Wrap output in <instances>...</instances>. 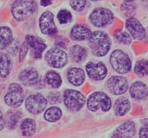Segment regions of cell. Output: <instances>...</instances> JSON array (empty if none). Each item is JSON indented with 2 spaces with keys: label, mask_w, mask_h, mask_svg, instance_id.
Segmentation results:
<instances>
[{
  "label": "cell",
  "mask_w": 148,
  "mask_h": 138,
  "mask_svg": "<svg viewBox=\"0 0 148 138\" xmlns=\"http://www.w3.org/2000/svg\"><path fill=\"white\" fill-rule=\"evenodd\" d=\"M46 80L49 86L53 88H58L62 84V80L60 75L54 71L48 72L46 75Z\"/></svg>",
  "instance_id": "cell-26"
},
{
  "label": "cell",
  "mask_w": 148,
  "mask_h": 138,
  "mask_svg": "<svg viewBox=\"0 0 148 138\" xmlns=\"http://www.w3.org/2000/svg\"><path fill=\"white\" fill-rule=\"evenodd\" d=\"M130 102L126 98L121 97L117 99L114 105V112L118 116H123L130 109Z\"/></svg>",
  "instance_id": "cell-21"
},
{
  "label": "cell",
  "mask_w": 148,
  "mask_h": 138,
  "mask_svg": "<svg viewBox=\"0 0 148 138\" xmlns=\"http://www.w3.org/2000/svg\"><path fill=\"white\" fill-rule=\"evenodd\" d=\"M89 20L95 27H103L112 23L114 15L108 9L98 8L92 13Z\"/></svg>",
  "instance_id": "cell-7"
},
{
  "label": "cell",
  "mask_w": 148,
  "mask_h": 138,
  "mask_svg": "<svg viewBox=\"0 0 148 138\" xmlns=\"http://www.w3.org/2000/svg\"><path fill=\"white\" fill-rule=\"evenodd\" d=\"M39 27L44 35H53L56 34L57 28L54 23L53 14L49 11L44 12L39 19Z\"/></svg>",
  "instance_id": "cell-10"
},
{
  "label": "cell",
  "mask_w": 148,
  "mask_h": 138,
  "mask_svg": "<svg viewBox=\"0 0 148 138\" xmlns=\"http://www.w3.org/2000/svg\"><path fill=\"white\" fill-rule=\"evenodd\" d=\"M92 1H94V2H97V1H99V0H92Z\"/></svg>",
  "instance_id": "cell-42"
},
{
  "label": "cell",
  "mask_w": 148,
  "mask_h": 138,
  "mask_svg": "<svg viewBox=\"0 0 148 138\" xmlns=\"http://www.w3.org/2000/svg\"><path fill=\"white\" fill-rule=\"evenodd\" d=\"M18 49H19V44H18V41L15 39H13V41L5 48V50L7 51V52L12 56L16 55V52H18Z\"/></svg>",
  "instance_id": "cell-32"
},
{
  "label": "cell",
  "mask_w": 148,
  "mask_h": 138,
  "mask_svg": "<svg viewBox=\"0 0 148 138\" xmlns=\"http://www.w3.org/2000/svg\"><path fill=\"white\" fill-rule=\"evenodd\" d=\"M130 95L137 100L144 99L148 96V88L147 85L141 81L133 83L130 87Z\"/></svg>",
  "instance_id": "cell-18"
},
{
  "label": "cell",
  "mask_w": 148,
  "mask_h": 138,
  "mask_svg": "<svg viewBox=\"0 0 148 138\" xmlns=\"http://www.w3.org/2000/svg\"><path fill=\"white\" fill-rule=\"evenodd\" d=\"M86 72L88 76L93 80H103L108 74V69L106 68L105 65L101 62L88 63L86 65Z\"/></svg>",
  "instance_id": "cell-11"
},
{
  "label": "cell",
  "mask_w": 148,
  "mask_h": 138,
  "mask_svg": "<svg viewBox=\"0 0 148 138\" xmlns=\"http://www.w3.org/2000/svg\"><path fill=\"white\" fill-rule=\"evenodd\" d=\"M126 3H131V2H132V1H134V0H125Z\"/></svg>",
  "instance_id": "cell-40"
},
{
  "label": "cell",
  "mask_w": 148,
  "mask_h": 138,
  "mask_svg": "<svg viewBox=\"0 0 148 138\" xmlns=\"http://www.w3.org/2000/svg\"><path fill=\"white\" fill-rule=\"evenodd\" d=\"M62 111L60 108L57 106H53L49 108L46 110L44 114V118L48 122H57L61 118Z\"/></svg>",
  "instance_id": "cell-25"
},
{
  "label": "cell",
  "mask_w": 148,
  "mask_h": 138,
  "mask_svg": "<svg viewBox=\"0 0 148 138\" xmlns=\"http://www.w3.org/2000/svg\"><path fill=\"white\" fill-rule=\"evenodd\" d=\"M87 108L91 111H97L99 109L103 111H108L111 108V101L105 93L97 91L89 97Z\"/></svg>",
  "instance_id": "cell-4"
},
{
  "label": "cell",
  "mask_w": 148,
  "mask_h": 138,
  "mask_svg": "<svg viewBox=\"0 0 148 138\" xmlns=\"http://www.w3.org/2000/svg\"><path fill=\"white\" fill-rule=\"evenodd\" d=\"M21 117V113L18 111H10L6 115L5 123L10 129H14Z\"/></svg>",
  "instance_id": "cell-27"
},
{
  "label": "cell",
  "mask_w": 148,
  "mask_h": 138,
  "mask_svg": "<svg viewBox=\"0 0 148 138\" xmlns=\"http://www.w3.org/2000/svg\"><path fill=\"white\" fill-rule=\"evenodd\" d=\"M91 31L83 25H75L74 26L71 32V37L74 41L89 40L92 36Z\"/></svg>",
  "instance_id": "cell-17"
},
{
  "label": "cell",
  "mask_w": 148,
  "mask_h": 138,
  "mask_svg": "<svg viewBox=\"0 0 148 138\" xmlns=\"http://www.w3.org/2000/svg\"><path fill=\"white\" fill-rule=\"evenodd\" d=\"M70 56L75 63H81L86 59L87 51L80 45H74L70 48Z\"/></svg>",
  "instance_id": "cell-23"
},
{
  "label": "cell",
  "mask_w": 148,
  "mask_h": 138,
  "mask_svg": "<svg viewBox=\"0 0 148 138\" xmlns=\"http://www.w3.org/2000/svg\"><path fill=\"white\" fill-rule=\"evenodd\" d=\"M121 9L123 10H126V11H132L135 9V7L133 6L132 4H129V3H124L122 4V6H121Z\"/></svg>",
  "instance_id": "cell-36"
},
{
  "label": "cell",
  "mask_w": 148,
  "mask_h": 138,
  "mask_svg": "<svg viewBox=\"0 0 148 138\" xmlns=\"http://www.w3.org/2000/svg\"><path fill=\"white\" fill-rule=\"evenodd\" d=\"M142 122L144 126H148V118L147 119H144V120H142Z\"/></svg>",
  "instance_id": "cell-39"
},
{
  "label": "cell",
  "mask_w": 148,
  "mask_h": 138,
  "mask_svg": "<svg viewBox=\"0 0 148 138\" xmlns=\"http://www.w3.org/2000/svg\"><path fill=\"white\" fill-rule=\"evenodd\" d=\"M135 133H136L135 123L133 122H132V121H127V122L120 125L119 127L116 129L114 133L112 135V137H133Z\"/></svg>",
  "instance_id": "cell-15"
},
{
  "label": "cell",
  "mask_w": 148,
  "mask_h": 138,
  "mask_svg": "<svg viewBox=\"0 0 148 138\" xmlns=\"http://www.w3.org/2000/svg\"><path fill=\"white\" fill-rule=\"evenodd\" d=\"M37 5L34 0H16L11 7V13L17 21H24L34 14Z\"/></svg>",
  "instance_id": "cell-2"
},
{
  "label": "cell",
  "mask_w": 148,
  "mask_h": 138,
  "mask_svg": "<svg viewBox=\"0 0 148 138\" xmlns=\"http://www.w3.org/2000/svg\"><path fill=\"white\" fill-rule=\"evenodd\" d=\"M13 67L10 58L6 54L0 52V77H8Z\"/></svg>",
  "instance_id": "cell-20"
},
{
  "label": "cell",
  "mask_w": 148,
  "mask_h": 138,
  "mask_svg": "<svg viewBox=\"0 0 148 138\" xmlns=\"http://www.w3.org/2000/svg\"><path fill=\"white\" fill-rule=\"evenodd\" d=\"M5 124V121L4 120V118H3V113L1 112L0 111V130H2L4 127V126Z\"/></svg>",
  "instance_id": "cell-37"
},
{
  "label": "cell",
  "mask_w": 148,
  "mask_h": 138,
  "mask_svg": "<svg viewBox=\"0 0 148 138\" xmlns=\"http://www.w3.org/2000/svg\"><path fill=\"white\" fill-rule=\"evenodd\" d=\"M53 2V0H41V5L42 6H47V5H50Z\"/></svg>",
  "instance_id": "cell-38"
},
{
  "label": "cell",
  "mask_w": 148,
  "mask_h": 138,
  "mask_svg": "<svg viewBox=\"0 0 148 138\" xmlns=\"http://www.w3.org/2000/svg\"><path fill=\"white\" fill-rule=\"evenodd\" d=\"M26 42L33 49V54L35 58H40L42 56V52L46 48V45L40 37L33 35L26 36Z\"/></svg>",
  "instance_id": "cell-14"
},
{
  "label": "cell",
  "mask_w": 148,
  "mask_h": 138,
  "mask_svg": "<svg viewBox=\"0 0 148 138\" xmlns=\"http://www.w3.org/2000/svg\"><path fill=\"white\" fill-rule=\"evenodd\" d=\"M21 130L24 137H31L34 135L36 130L35 122L32 119H25L21 125Z\"/></svg>",
  "instance_id": "cell-24"
},
{
  "label": "cell",
  "mask_w": 148,
  "mask_h": 138,
  "mask_svg": "<svg viewBox=\"0 0 148 138\" xmlns=\"http://www.w3.org/2000/svg\"><path fill=\"white\" fill-rule=\"evenodd\" d=\"M24 99V90L21 86L18 84H11L4 97L5 104L11 108H17L21 105Z\"/></svg>",
  "instance_id": "cell-5"
},
{
  "label": "cell",
  "mask_w": 148,
  "mask_h": 138,
  "mask_svg": "<svg viewBox=\"0 0 148 138\" xmlns=\"http://www.w3.org/2000/svg\"><path fill=\"white\" fill-rule=\"evenodd\" d=\"M64 101L67 109L72 111H78L84 105L86 98L78 90H66L64 93Z\"/></svg>",
  "instance_id": "cell-6"
},
{
  "label": "cell",
  "mask_w": 148,
  "mask_h": 138,
  "mask_svg": "<svg viewBox=\"0 0 148 138\" xmlns=\"http://www.w3.org/2000/svg\"><path fill=\"white\" fill-rule=\"evenodd\" d=\"M146 5H147V8L148 10V0H147V4H146Z\"/></svg>",
  "instance_id": "cell-41"
},
{
  "label": "cell",
  "mask_w": 148,
  "mask_h": 138,
  "mask_svg": "<svg viewBox=\"0 0 148 138\" xmlns=\"http://www.w3.org/2000/svg\"><path fill=\"white\" fill-rule=\"evenodd\" d=\"M57 20L60 22V24H66L70 23L72 20V15L70 12L66 10H60L57 14Z\"/></svg>",
  "instance_id": "cell-30"
},
{
  "label": "cell",
  "mask_w": 148,
  "mask_h": 138,
  "mask_svg": "<svg viewBox=\"0 0 148 138\" xmlns=\"http://www.w3.org/2000/svg\"><path fill=\"white\" fill-rule=\"evenodd\" d=\"M13 41V33L8 27H0V50L5 49Z\"/></svg>",
  "instance_id": "cell-22"
},
{
  "label": "cell",
  "mask_w": 148,
  "mask_h": 138,
  "mask_svg": "<svg viewBox=\"0 0 148 138\" xmlns=\"http://www.w3.org/2000/svg\"><path fill=\"white\" fill-rule=\"evenodd\" d=\"M27 42H24L22 44L21 48L20 49V56H19V59L20 61L22 62L24 60V58H25V56L27 55V50H28V46H27Z\"/></svg>",
  "instance_id": "cell-34"
},
{
  "label": "cell",
  "mask_w": 148,
  "mask_h": 138,
  "mask_svg": "<svg viewBox=\"0 0 148 138\" xmlns=\"http://www.w3.org/2000/svg\"><path fill=\"white\" fill-rule=\"evenodd\" d=\"M110 63L112 68L121 74L127 73L132 67V63L128 55L121 50L114 51L110 55Z\"/></svg>",
  "instance_id": "cell-3"
},
{
  "label": "cell",
  "mask_w": 148,
  "mask_h": 138,
  "mask_svg": "<svg viewBox=\"0 0 148 138\" xmlns=\"http://www.w3.org/2000/svg\"><path fill=\"white\" fill-rule=\"evenodd\" d=\"M19 79L24 85H34L38 82V73L35 68L28 67L21 71L19 75Z\"/></svg>",
  "instance_id": "cell-16"
},
{
  "label": "cell",
  "mask_w": 148,
  "mask_h": 138,
  "mask_svg": "<svg viewBox=\"0 0 148 138\" xmlns=\"http://www.w3.org/2000/svg\"><path fill=\"white\" fill-rule=\"evenodd\" d=\"M125 26L128 31L136 40H143L146 37V31L137 19L131 17L127 20Z\"/></svg>",
  "instance_id": "cell-13"
},
{
  "label": "cell",
  "mask_w": 148,
  "mask_h": 138,
  "mask_svg": "<svg viewBox=\"0 0 148 138\" xmlns=\"http://www.w3.org/2000/svg\"><path fill=\"white\" fill-rule=\"evenodd\" d=\"M140 137L148 138V126H145L144 127L140 129Z\"/></svg>",
  "instance_id": "cell-35"
},
{
  "label": "cell",
  "mask_w": 148,
  "mask_h": 138,
  "mask_svg": "<svg viewBox=\"0 0 148 138\" xmlns=\"http://www.w3.org/2000/svg\"><path fill=\"white\" fill-rule=\"evenodd\" d=\"M108 87L110 93L115 95H119L126 92L129 88V84L125 77L114 76L110 77L108 80Z\"/></svg>",
  "instance_id": "cell-12"
},
{
  "label": "cell",
  "mask_w": 148,
  "mask_h": 138,
  "mask_svg": "<svg viewBox=\"0 0 148 138\" xmlns=\"http://www.w3.org/2000/svg\"><path fill=\"white\" fill-rule=\"evenodd\" d=\"M134 71L140 77L148 76V60L142 59L138 61L135 66Z\"/></svg>",
  "instance_id": "cell-28"
},
{
  "label": "cell",
  "mask_w": 148,
  "mask_h": 138,
  "mask_svg": "<svg viewBox=\"0 0 148 138\" xmlns=\"http://www.w3.org/2000/svg\"><path fill=\"white\" fill-rule=\"evenodd\" d=\"M49 102L51 104H57L61 101V95L59 92H52L49 94Z\"/></svg>",
  "instance_id": "cell-33"
},
{
  "label": "cell",
  "mask_w": 148,
  "mask_h": 138,
  "mask_svg": "<svg viewBox=\"0 0 148 138\" xmlns=\"http://www.w3.org/2000/svg\"><path fill=\"white\" fill-rule=\"evenodd\" d=\"M89 47L96 56L101 57L108 54L110 48V41L108 35L102 31H96L92 34L89 39Z\"/></svg>",
  "instance_id": "cell-1"
},
{
  "label": "cell",
  "mask_w": 148,
  "mask_h": 138,
  "mask_svg": "<svg viewBox=\"0 0 148 138\" xmlns=\"http://www.w3.org/2000/svg\"><path fill=\"white\" fill-rule=\"evenodd\" d=\"M47 105V100L41 94L30 95L25 101V108L32 114H40Z\"/></svg>",
  "instance_id": "cell-8"
},
{
  "label": "cell",
  "mask_w": 148,
  "mask_h": 138,
  "mask_svg": "<svg viewBox=\"0 0 148 138\" xmlns=\"http://www.w3.org/2000/svg\"><path fill=\"white\" fill-rule=\"evenodd\" d=\"M46 61L50 67L61 68L67 63V56L64 51L59 48H52L46 54Z\"/></svg>",
  "instance_id": "cell-9"
},
{
  "label": "cell",
  "mask_w": 148,
  "mask_h": 138,
  "mask_svg": "<svg viewBox=\"0 0 148 138\" xmlns=\"http://www.w3.org/2000/svg\"><path fill=\"white\" fill-rule=\"evenodd\" d=\"M86 4V0H70V5L74 10L82 11Z\"/></svg>",
  "instance_id": "cell-31"
},
{
  "label": "cell",
  "mask_w": 148,
  "mask_h": 138,
  "mask_svg": "<svg viewBox=\"0 0 148 138\" xmlns=\"http://www.w3.org/2000/svg\"><path fill=\"white\" fill-rule=\"evenodd\" d=\"M67 77L68 81L75 86L81 85L85 80V73L80 68L73 67L67 71Z\"/></svg>",
  "instance_id": "cell-19"
},
{
  "label": "cell",
  "mask_w": 148,
  "mask_h": 138,
  "mask_svg": "<svg viewBox=\"0 0 148 138\" xmlns=\"http://www.w3.org/2000/svg\"><path fill=\"white\" fill-rule=\"evenodd\" d=\"M116 40L118 41L121 44H125V45H129L132 41V37L129 35L126 31H123L121 30L117 31L114 34Z\"/></svg>",
  "instance_id": "cell-29"
}]
</instances>
